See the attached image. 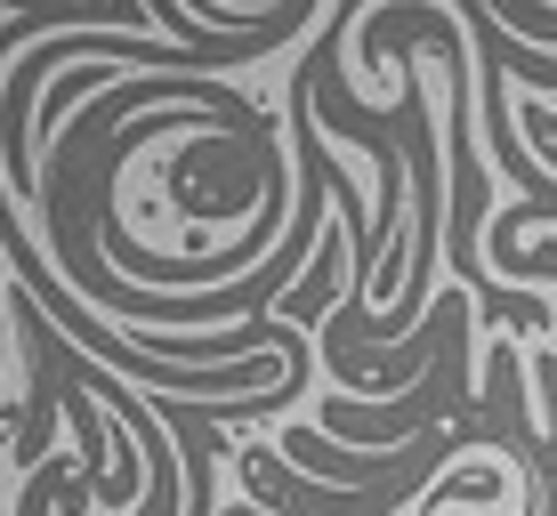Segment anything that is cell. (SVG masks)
Listing matches in <instances>:
<instances>
[{
    "label": "cell",
    "mask_w": 557,
    "mask_h": 516,
    "mask_svg": "<svg viewBox=\"0 0 557 516\" xmlns=\"http://www.w3.org/2000/svg\"><path fill=\"white\" fill-rule=\"evenodd\" d=\"M445 501H509V476L502 468H460V476H436L429 484V516Z\"/></svg>",
    "instance_id": "6da1fadb"
},
{
    "label": "cell",
    "mask_w": 557,
    "mask_h": 516,
    "mask_svg": "<svg viewBox=\"0 0 557 516\" xmlns=\"http://www.w3.org/2000/svg\"><path fill=\"white\" fill-rule=\"evenodd\" d=\"M502 282L517 291V282H557V235H542V242H525L509 266H502Z\"/></svg>",
    "instance_id": "7a4b0ae2"
},
{
    "label": "cell",
    "mask_w": 557,
    "mask_h": 516,
    "mask_svg": "<svg viewBox=\"0 0 557 516\" xmlns=\"http://www.w3.org/2000/svg\"><path fill=\"white\" fill-rule=\"evenodd\" d=\"M16 9H25V0H0V16H16Z\"/></svg>",
    "instance_id": "3957f363"
}]
</instances>
